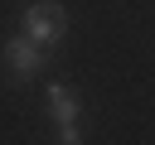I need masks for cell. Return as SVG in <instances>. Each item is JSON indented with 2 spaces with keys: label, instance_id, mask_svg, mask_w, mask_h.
<instances>
[{
  "label": "cell",
  "instance_id": "cell-3",
  "mask_svg": "<svg viewBox=\"0 0 155 145\" xmlns=\"http://www.w3.org/2000/svg\"><path fill=\"white\" fill-rule=\"evenodd\" d=\"M5 63H10V72H15V77H34V72L44 68V48H39L29 34L5 39Z\"/></svg>",
  "mask_w": 155,
  "mask_h": 145
},
{
  "label": "cell",
  "instance_id": "cell-1",
  "mask_svg": "<svg viewBox=\"0 0 155 145\" xmlns=\"http://www.w3.org/2000/svg\"><path fill=\"white\" fill-rule=\"evenodd\" d=\"M24 34H29L39 48L58 44V39L68 34V14H63V5H53V0H34V5L24 10Z\"/></svg>",
  "mask_w": 155,
  "mask_h": 145
},
{
  "label": "cell",
  "instance_id": "cell-2",
  "mask_svg": "<svg viewBox=\"0 0 155 145\" xmlns=\"http://www.w3.org/2000/svg\"><path fill=\"white\" fill-rule=\"evenodd\" d=\"M48 111H53V121H58V140L63 145H78L82 135H78V111H82V102L73 97V87L68 82H48Z\"/></svg>",
  "mask_w": 155,
  "mask_h": 145
}]
</instances>
